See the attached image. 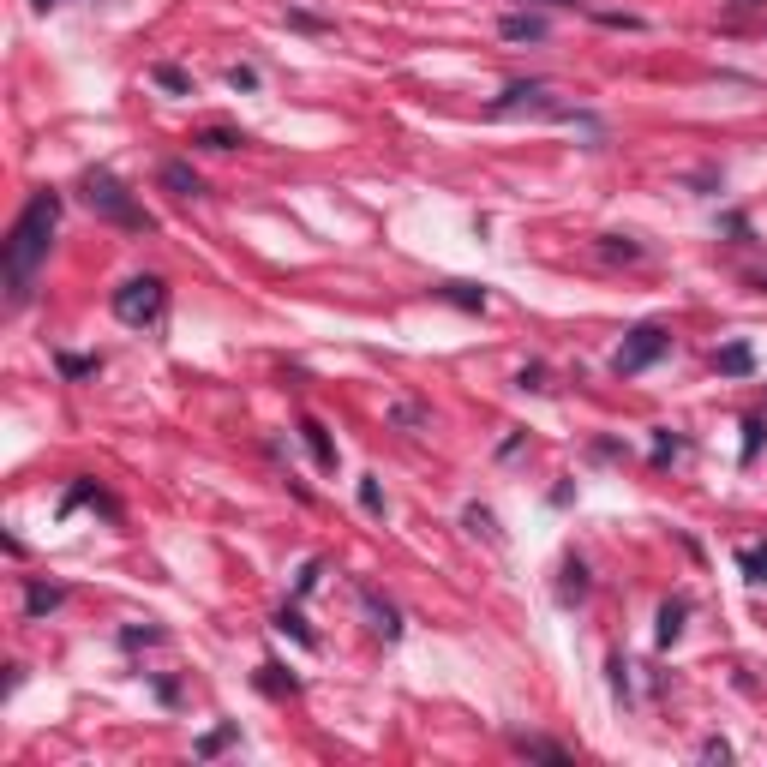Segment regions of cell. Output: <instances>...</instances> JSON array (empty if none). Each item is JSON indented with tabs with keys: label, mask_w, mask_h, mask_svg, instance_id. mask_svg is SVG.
Listing matches in <instances>:
<instances>
[{
	"label": "cell",
	"mask_w": 767,
	"mask_h": 767,
	"mask_svg": "<svg viewBox=\"0 0 767 767\" xmlns=\"http://www.w3.org/2000/svg\"><path fill=\"white\" fill-rule=\"evenodd\" d=\"M54 228H60V192L42 186V192L24 198V210H18L12 228H6V300H12V306L30 300L36 270H42L48 246H54Z\"/></svg>",
	"instance_id": "cell-1"
},
{
	"label": "cell",
	"mask_w": 767,
	"mask_h": 767,
	"mask_svg": "<svg viewBox=\"0 0 767 767\" xmlns=\"http://www.w3.org/2000/svg\"><path fill=\"white\" fill-rule=\"evenodd\" d=\"M78 192H84V204H90L102 222H114V228H132V234H150V228H156V216L126 192V180H120L114 168H90V174L78 180Z\"/></svg>",
	"instance_id": "cell-2"
},
{
	"label": "cell",
	"mask_w": 767,
	"mask_h": 767,
	"mask_svg": "<svg viewBox=\"0 0 767 767\" xmlns=\"http://www.w3.org/2000/svg\"><path fill=\"white\" fill-rule=\"evenodd\" d=\"M162 312H168V282H162V276L144 270V276H126V282L114 288V318H120V324L150 330Z\"/></svg>",
	"instance_id": "cell-3"
},
{
	"label": "cell",
	"mask_w": 767,
	"mask_h": 767,
	"mask_svg": "<svg viewBox=\"0 0 767 767\" xmlns=\"http://www.w3.org/2000/svg\"><path fill=\"white\" fill-rule=\"evenodd\" d=\"M666 348H672V330L648 318V324H636V330L618 342V354H612V372H618V378H636V372L660 366V360H666Z\"/></svg>",
	"instance_id": "cell-4"
},
{
	"label": "cell",
	"mask_w": 767,
	"mask_h": 767,
	"mask_svg": "<svg viewBox=\"0 0 767 767\" xmlns=\"http://www.w3.org/2000/svg\"><path fill=\"white\" fill-rule=\"evenodd\" d=\"M522 108H528V114H558V120H582L576 108L552 102V90H546L540 78H528V84H510V90H504V96L492 102V114H498V120H504V114H522Z\"/></svg>",
	"instance_id": "cell-5"
},
{
	"label": "cell",
	"mask_w": 767,
	"mask_h": 767,
	"mask_svg": "<svg viewBox=\"0 0 767 767\" xmlns=\"http://www.w3.org/2000/svg\"><path fill=\"white\" fill-rule=\"evenodd\" d=\"M510 750H516V756H528V762H552V767L576 762V750H564V744H552V738H528V732H516V738H510Z\"/></svg>",
	"instance_id": "cell-6"
},
{
	"label": "cell",
	"mask_w": 767,
	"mask_h": 767,
	"mask_svg": "<svg viewBox=\"0 0 767 767\" xmlns=\"http://www.w3.org/2000/svg\"><path fill=\"white\" fill-rule=\"evenodd\" d=\"M78 504H90V510H102V516H114V498H108V492H102L96 480H72V486H66V498H60V522H66V516L78 510Z\"/></svg>",
	"instance_id": "cell-7"
},
{
	"label": "cell",
	"mask_w": 767,
	"mask_h": 767,
	"mask_svg": "<svg viewBox=\"0 0 767 767\" xmlns=\"http://www.w3.org/2000/svg\"><path fill=\"white\" fill-rule=\"evenodd\" d=\"M360 606H366V618H372V630H378L384 642H396V636H402V612H396L390 600H378L372 588H360Z\"/></svg>",
	"instance_id": "cell-8"
},
{
	"label": "cell",
	"mask_w": 767,
	"mask_h": 767,
	"mask_svg": "<svg viewBox=\"0 0 767 767\" xmlns=\"http://www.w3.org/2000/svg\"><path fill=\"white\" fill-rule=\"evenodd\" d=\"M300 438H306V450H312V462L324 468V474H336V444H330V432H324V420H300Z\"/></svg>",
	"instance_id": "cell-9"
},
{
	"label": "cell",
	"mask_w": 767,
	"mask_h": 767,
	"mask_svg": "<svg viewBox=\"0 0 767 767\" xmlns=\"http://www.w3.org/2000/svg\"><path fill=\"white\" fill-rule=\"evenodd\" d=\"M66 606V588L60 582H24V612L30 618H48V612H60Z\"/></svg>",
	"instance_id": "cell-10"
},
{
	"label": "cell",
	"mask_w": 767,
	"mask_h": 767,
	"mask_svg": "<svg viewBox=\"0 0 767 767\" xmlns=\"http://www.w3.org/2000/svg\"><path fill=\"white\" fill-rule=\"evenodd\" d=\"M498 36H504V42H546V18L510 12V18H498Z\"/></svg>",
	"instance_id": "cell-11"
},
{
	"label": "cell",
	"mask_w": 767,
	"mask_h": 767,
	"mask_svg": "<svg viewBox=\"0 0 767 767\" xmlns=\"http://www.w3.org/2000/svg\"><path fill=\"white\" fill-rule=\"evenodd\" d=\"M714 372H720V378H750V372H756V354H750V342H726V348L714 354Z\"/></svg>",
	"instance_id": "cell-12"
},
{
	"label": "cell",
	"mask_w": 767,
	"mask_h": 767,
	"mask_svg": "<svg viewBox=\"0 0 767 767\" xmlns=\"http://www.w3.org/2000/svg\"><path fill=\"white\" fill-rule=\"evenodd\" d=\"M432 294L450 300V306H462V312H486V288L480 282H438Z\"/></svg>",
	"instance_id": "cell-13"
},
{
	"label": "cell",
	"mask_w": 767,
	"mask_h": 767,
	"mask_svg": "<svg viewBox=\"0 0 767 767\" xmlns=\"http://www.w3.org/2000/svg\"><path fill=\"white\" fill-rule=\"evenodd\" d=\"M162 186L180 192V198H198V192H204V180L192 174V162H162Z\"/></svg>",
	"instance_id": "cell-14"
},
{
	"label": "cell",
	"mask_w": 767,
	"mask_h": 767,
	"mask_svg": "<svg viewBox=\"0 0 767 767\" xmlns=\"http://www.w3.org/2000/svg\"><path fill=\"white\" fill-rule=\"evenodd\" d=\"M150 84H162L168 96H192V78H186V66H174V60H156V66H150Z\"/></svg>",
	"instance_id": "cell-15"
},
{
	"label": "cell",
	"mask_w": 767,
	"mask_h": 767,
	"mask_svg": "<svg viewBox=\"0 0 767 767\" xmlns=\"http://www.w3.org/2000/svg\"><path fill=\"white\" fill-rule=\"evenodd\" d=\"M600 258L606 264H642V246L630 234H600Z\"/></svg>",
	"instance_id": "cell-16"
},
{
	"label": "cell",
	"mask_w": 767,
	"mask_h": 767,
	"mask_svg": "<svg viewBox=\"0 0 767 767\" xmlns=\"http://www.w3.org/2000/svg\"><path fill=\"white\" fill-rule=\"evenodd\" d=\"M558 600H564V606H576V600H588V564H582V558H570V564H564V582H558Z\"/></svg>",
	"instance_id": "cell-17"
},
{
	"label": "cell",
	"mask_w": 767,
	"mask_h": 767,
	"mask_svg": "<svg viewBox=\"0 0 767 767\" xmlns=\"http://www.w3.org/2000/svg\"><path fill=\"white\" fill-rule=\"evenodd\" d=\"M684 618H690V600H666L660 606V648H672L684 636Z\"/></svg>",
	"instance_id": "cell-18"
},
{
	"label": "cell",
	"mask_w": 767,
	"mask_h": 767,
	"mask_svg": "<svg viewBox=\"0 0 767 767\" xmlns=\"http://www.w3.org/2000/svg\"><path fill=\"white\" fill-rule=\"evenodd\" d=\"M192 144H204V150H240V144H246V132H234V126H198V132H192Z\"/></svg>",
	"instance_id": "cell-19"
},
{
	"label": "cell",
	"mask_w": 767,
	"mask_h": 767,
	"mask_svg": "<svg viewBox=\"0 0 767 767\" xmlns=\"http://www.w3.org/2000/svg\"><path fill=\"white\" fill-rule=\"evenodd\" d=\"M258 690H264V696H276V702H282V696H294V690H300V684H294V678H288V672H282V666H276V660H270V666H258Z\"/></svg>",
	"instance_id": "cell-20"
},
{
	"label": "cell",
	"mask_w": 767,
	"mask_h": 767,
	"mask_svg": "<svg viewBox=\"0 0 767 767\" xmlns=\"http://www.w3.org/2000/svg\"><path fill=\"white\" fill-rule=\"evenodd\" d=\"M738 570H744V582H756V588H762V582H767V540H756V546H744V552H738Z\"/></svg>",
	"instance_id": "cell-21"
},
{
	"label": "cell",
	"mask_w": 767,
	"mask_h": 767,
	"mask_svg": "<svg viewBox=\"0 0 767 767\" xmlns=\"http://www.w3.org/2000/svg\"><path fill=\"white\" fill-rule=\"evenodd\" d=\"M276 630H282V636H294V642H300V648H318V636H312V630H306V618H300V612H294V606H282V612H276Z\"/></svg>",
	"instance_id": "cell-22"
},
{
	"label": "cell",
	"mask_w": 767,
	"mask_h": 767,
	"mask_svg": "<svg viewBox=\"0 0 767 767\" xmlns=\"http://www.w3.org/2000/svg\"><path fill=\"white\" fill-rule=\"evenodd\" d=\"M462 522H468L474 534H486L492 546H504V534H498V516H492V510H480V504H468V510H462Z\"/></svg>",
	"instance_id": "cell-23"
},
{
	"label": "cell",
	"mask_w": 767,
	"mask_h": 767,
	"mask_svg": "<svg viewBox=\"0 0 767 767\" xmlns=\"http://www.w3.org/2000/svg\"><path fill=\"white\" fill-rule=\"evenodd\" d=\"M54 366H60V378H90V372H102V360H96V354H60Z\"/></svg>",
	"instance_id": "cell-24"
},
{
	"label": "cell",
	"mask_w": 767,
	"mask_h": 767,
	"mask_svg": "<svg viewBox=\"0 0 767 767\" xmlns=\"http://www.w3.org/2000/svg\"><path fill=\"white\" fill-rule=\"evenodd\" d=\"M360 510H366V516H384V510H390V504H384V486H378V474H366V480H360Z\"/></svg>",
	"instance_id": "cell-25"
},
{
	"label": "cell",
	"mask_w": 767,
	"mask_h": 767,
	"mask_svg": "<svg viewBox=\"0 0 767 767\" xmlns=\"http://www.w3.org/2000/svg\"><path fill=\"white\" fill-rule=\"evenodd\" d=\"M390 426H402V432H420V426H426V408H414V402H396V408H390Z\"/></svg>",
	"instance_id": "cell-26"
},
{
	"label": "cell",
	"mask_w": 767,
	"mask_h": 767,
	"mask_svg": "<svg viewBox=\"0 0 767 767\" xmlns=\"http://www.w3.org/2000/svg\"><path fill=\"white\" fill-rule=\"evenodd\" d=\"M672 456H684V438H672V432H660V438H654V468H666Z\"/></svg>",
	"instance_id": "cell-27"
},
{
	"label": "cell",
	"mask_w": 767,
	"mask_h": 767,
	"mask_svg": "<svg viewBox=\"0 0 767 767\" xmlns=\"http://www.w3.org/2000/svg\"><path fill=\"white\" fill-rule=\"evenodd\" d=\"M234 738H240V732H234V726H216V732H210V738H198V756H216V750H228V744H234Z\"/></svg>",
	"instance_id": "cell-28"
},
{
	"label": "cell",
	"mask_w": 767,
	"mask_h": 767,
	"mask_svg": "<svg viewBox=\"0 0 767 767\" xmlns=\"http://www.w3.org/2000/svg\"><path fill=\"white\" fill-rule=\"evenodd\" d=\"M594 24H606V30H642L636 12H594Z\"/></svg>",
	"instance_id": "cell-29"
},
{
	"label": "cell",
	"mask_w": 767,
	"mask_h": 767,
	"mask_svg": "<svg viewBox=\"0 0 767 767\" xmlns=\"http://www.w3.org/2000/svg\"><path fill=\"white\" fill-rule=\"evenodd\" d=\"M288 24H294V30H306V36H318V30H330V24H324L318 12H300V6H288Z\"/></svg>",
	"instance_id": "cell-30"
},
{
	"label": "cell",
	"mask_w": 767,
	"mask_h": 767,
	"mask_svg": "<svg viewBox=\"0 0 767 767\" xmlns=\"http://www.w3.org/2000/svg\"><path fill=\"white\" fill-rule=\"evenodd\" d=\"M516 384H522V390H552V384H546V366H540V360H534V366H522V372H516Z\"/></svg>",
	"instance_id": "cell-31"
},
{
	"label": "cell",
	"mask_w": 767,
	"mask_h": 767,
	"mask_svg": "<svg viewBox=\"0 0 767 767\" xmlns=\"http://www.w3.org/2000/svg\"><path fill=\"white\" fill-rule=\"evenodd\" d=\"M696 756H702V762H732V744H726V738H702Z\"/></svg>",
	"instance_id": "cell-32"
},
{
	"label": "cell",
	"mask_w": 767,
	"mask_h": 767,
	"mask_svg": "<svg viewBox=\"0 0 767 767\" xmlns=\"http://www.w3.org/2000/svg\"><path fill=\"white\" fill-rule=\"evenodd\" d=\"M762 432H767V420H750V426H744V462H756V450H762Z\"/></svg>",
	"instance_id": "cell-33"
},
{
	"label": "cell",
	"mask_w": 767,
	"mask_h": 767,
	"mask_svg": "<svg viewBox=\"0 0 767 767\" xmlns=\"http://www.w3.org/2000/svg\"><path fill=\"white\" fill-rule=\"evenodd\" d=\"M228 84L234 90H258V66H228Z\"/></svg>",
	"instance_id": "cell-34"
},
{
	"label": "cell",
	"mask_w": 767,
	"mask_h": 767,
	"mask_svg": "<svg viewBox=\"0 0 767 767\" xmlns=\"http://www.w3.org/2000/svg\"><path fill=\"white\" fill-rule=\"evenodd\" d=\"M120 642H126V648H144V642H162V630H126Z\"/></svg>",
	"instance_id": "cell-35"
},
{
	"label": "cell",
	"mask_w": 767,
	"mask_h": 767,
	"mask_svg": "<svg viewBox=\"0 0 767 767\" xmlns=\"http://www.w3.org/2000/svg\"><path fill=\"white\" fill-rule=\"evenodd\" d=\"M534 6H582V0H534Z\"/></svg>",
	"instance_id": "cell-36"
},
{
	"label": "cell",
	"mask_w": 767,
	"mask_h": 767,
	"mask_svg": "<svg viewBox=\"0 0 767 767\" xmlns=\"http://www.w3.org/2000/svg\"><path fill=\"white\" fill-rule=\"evenodd\" d=\"M30 6H36V12H48V6H54V0H30Z\"/></svg>",
	"instance_id": "cell-37"
},
{
	"label": "cell",
	"mask_w": 767,
	"mask_h": 767,
	"mask_svg": "<svg viewBox=\"0 0 767 767\" xmlns=\"http://www.w3.org/2000/svg\"><path fill=\"white\" fill-rule=\"evenodd\" d=\"M738 6H762V0H738Z\"/></svg>",
	"instance_id": "cell-38"
}]
</instances>
